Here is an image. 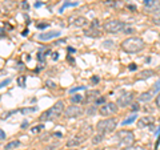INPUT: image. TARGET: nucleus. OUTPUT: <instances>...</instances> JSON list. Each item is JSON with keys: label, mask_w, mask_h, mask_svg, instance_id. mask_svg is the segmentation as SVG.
I'll use <instances>...</instances> for the list:
<instances>
[{"label": "nucleus", "mask_w": 160, "mask_h": 150, "mask_svg": "<svg viewBox=\"0 0 160 150\" xmlns=\"http://www.w3.org/2000/svg\"><path fill=\"white\" fill-rule=\"evenodd\" d=\"M153 91H149V92H144L142 93L139 96V101H142V102H148V101H151L152 97H153Z\"/></svg>", "instance_id": "nucleus-15"}, {"label": "nucleus", "mask_w": 160, "mask_h": 150, "mask_svg": "<svg viewBox=\"0 0 160 150\" xmlns=\"http://www.w3.org/2000/svg\"><path fill=\"white\" fill-rule=\"evenodd\" d=\"M42 129H44V125H38V126H35L33 129H32V132L33 133H38V132H40Z\"/></svg>", "instance_id": "nucleus-32"}, {"label": "nucleus", "mask_w": 160, "mask_h": 150, "mask_svg": "<svg viewBox=\"0 0 160 150\" xmlns=\"http://www.w3.org/2000/svg\"><path fill=\"white\" fill-rule=\"evenodd\" d=\"M0 137H2V139H6V133H4V130L0 132Z\"/></svg>", "instance_id": "nucleus-40"}, {"label": "nucleus", "mask_w": 160, "mask_h": 150, "mask_svg": "<svg viewBox=\"0 0 160 150\" xmlns=\"http://www.w3.org/2000/svg\"><path fill=\"white\" fill-rule=\"evenodd\" d=\"M83 114V108H80L79 105H71V106L66 108L64 110V117L66 118H76V117H80Z\"/></svg>", "instance_id": "nucleus-7"}, {"label": "nucleus", "mask_w": 160, "mask_h": 150, "mask_svg": "<svg viewBox=\"0 0 160 150\" xmlns=\"http://www.w3.org/2000/svg\"><path fill=\"white\" fill-rule=\"evenodd\" d=\"M116 138L119 139V146H123V148L133 146L135 136H133L132 132H129V130H120L116 134Z\"/></svg>", "instance_id": "nucleus-4"}, {"label": "nucleus", "mask_w": 160, "mask_h": 150, "mask_svg": "<svg viewBox=\"0 0 160 150\" xmlns=\"http://www.w3.org/2000/svg\"><path fill=\"white\" fill-rule=\"evenodd\" d=\"M35 110H36V108H28V109H22L20 112H22L23 114H26V113H32Z\"/></svg>", "instance_id": "nucleus-30"}, {"label": "nucleus", "mask_w": 160, "mask_h": 150, "mask_svg": "<svg viewBox=\"0 0 160 150\" xmlns=\"http://www.w3.org/2000/svg\"><path fill=\"white\" fill-rule=\"evenodd\" d=\"M122 49L126 53H138L144 48V40L142 37H128L122 43Z\"/></svg>", "instance_id": "nucleus-1"}, {"label": "nucleus", "mask_w": 160, "mask_h": 150, "mask_svg": "<svg viewBox=\"0 0 160 150\" xmlns=\"http://www.w3.org/2000/svg\"><path fill=\"white\" fill-rule=\"evenodd\" d=\"M95 104H102V105H104V104H106V98H104V97H99L98 101L95 102Z\"/></svg>", "instance_id": "nucleus-34"}, {"label": "nucleus", "mask_w": 160, "mask_h": 150, "mask_svg": "<svg viewBox=\"0 0 160 150\" xmlns=\"http://www.w3.org/2000/svg\"><path fill=\"white\" fill-rule=\"evenodd\" d=\"M95 113V106H91L88 109V114H93Z\"/></svg>", "instance_id": "nucleus-39"}, {"label": "nucleus", "mask_w": 160, "mask_h": 150, "mask_svg": "<svg viewBox=\"0 0 160 150\" xmlns=\"http://www.w3.org/2000/svg\"><path fill=\"white\" fill-rule=\"evenodd\" d=\"M144 9H146L147 12H159L160 3L158 2V0H153L152 4H149V6H144Z\"/></svg>", "instance_id": "nucleus-14"}, {"label": "nucleus", "mask_w": 160, "mask_h": 150, "mask_svg": "<svg viewBox=\"0 0 160 150\" xmlns=\"http://www.w3.org/2000/svg\"><path fill=\"white\" fill-rule=\"evenodd\" d=\"M18 84H19V87H22V88L26 87V76H20L18 78Z\"/></svg>", "instance_id": "nucleus-23"}, {"label": "nucleus", "mask_w": 160, "mask_h": 150, "mask_svg": "<svg viewBox=\"0 0 160 150\" xmlns=\"http://www.w3.org/2000/svg\"><path fill=\"white\" fill-rule=\"evenodd\" d=\"M58 54H59V53H53V56H52L53 60H58Z\"/></svg>", "instance_id": "nucleus-45"}, {"label": "nucleus", "mask_w": 160, "mask_h": 150, "mask_svg": "<svg viewBox=\"0 0 160 150\" xmlns=\"http://www.w3.org/2000/svg\"><path fill=\"white\" fill-rule=\"evenodd\" d=\"M143 3H144V6H149V4L153 3V0H143Z\"/></svg>", "instance_id": "nucleus-37"}, {"label": "nucleus", "mask_w": 160, "mask_h": 150, "mask_svg": "<svg viewBox=\"0 0 160 150\" xmlns=\"http://www.w3.org/2000/svg\"><path fill=\"white\" fill-rule=\"evenodd\" d=\"M75 27H79V28H84L88 24V20L84 17V16H76V17H71L69 20Z\"/></svg>", "instance_id": "nucleus-10"}, {"label": "nucleus", "mask_w": 160, "mask_h": 150, "mask_svg": "<svg viewBox=\"0 0 160 150\" xmlns=\"http://www.w3.org/2000/svg\"><path fill=\"white\" fill-rule=\"evenodd\" d=\"M83 142H84V137L78 136V137H73V138L69 139V141L67 142V146L68 148H73V146H78V145H82Z\"/></svg>", "instance_id": "nucleus-13"}, {"label": "nucleus", "mask_w": 160, "mask_h": 150, "mask_svg": "<svg viewBox=\"0 0 160 150\" xmlns=\"http://www.w3.org/2000/svg\"><path fill=\"white\" fill-rule=\"evenodd\" d=\"M104 139V134H100V133H98V136H95L93 138H92V143H95V145H98V143H100Z\"/></svg>", "instance_id": "nucleus-20"}, {"label": "nucleus", "mask_w": 160, "mask_h": 150, "mask_svg": "<svg viewBox=\"0 0 160 150\" xmlns=\"http://www.w3.org/2000/svg\"><path fill=\"white\" fill-rule=\"evenodd\" d=\"M153 122V120L152 118H149V117H143V118H140L139 120V128H143V126H147V125H151Z\"/></svg>", "instance_id": "nucleus-17"}, {"label": "nucleus", "mask_w": 160, "mask_h": 150, "mask_svg": "<svg viewBox=\"0 0 160 150\" xmlns=\"http://www.w3.org/2000/svg\"><path fill=\"white\" fill-rule=\"evenodd\" d=\"M48 85H51V88H55V84L51 82V81H47V87H48Z\"/></svg>", "instance_id": "nucleus-42"}, {"label": "nucleus", "mask_w": 160, "mask_h": 150, "mask_svg": "<svg viewBox=\"0 0 160 150\" xmlns=\"http://www.w3.org/2000/svg\"><path fill=\"white\" fill-rule=\"evenodd\" d=\"M116 112H118V104H115V102H106L99 109V113L104 117L112 116V114H115Z\"/></svg>", "instance_id": "nucleus-6"}, {"label": "nucleus", "mask_w": 160, "mask_h": 150, "mask_svg": "<svg viewBox=\"0 0 160 150\" xmlns=\"http://www.w3.org/2000/svg\"><path fill=\"white\" fill-rule=\"evenodd\" d=\"M86 89V87H75V88H72V89H69V94H73L75 92H79V91H84Z\"/></svg>", "instance_id": "nucleus-26"}, {"label": "nucleus", "mask_w": 160, "mask_h": 150, "mask_svg": "<svg viewBox=\"0 0 160 150\" xmlns=\"http://www.w3.org/2000/svg\"><path fill=\"white\" fill-rule=\"evenodd\" d=\"M36 27H38L39 29H44V28L49 27V23H42V24H36Z\"/></svg>", "instance_id": "nucleus-31"}, {"label": "nucleus", "mask_w": 160, "mask_h": 150, "mask_svg": "<svg viewBox=\"0 0 160 150\" xmlns=\"http://www.w3.org/2000/svg\"><path fill=\"white\" fill-rule=\"evenodd\" d=\"M20 146V141H12V142H8L6 146H4V150H13Z\"/></svg>", "instance_id": "nucleus-19"}, {"label": "nucleus", "mask_w": 160, "mask_h": 150, "mask_svg": "<svg viewBox=\"0 0 160 150\" xmlns=\"http://www.w3.org/2000/svg\"><path fill=\"white\" fill-rule=\"evenodd\" d=\"M123 32H124V33H133V32H135V28H133L132 26H127V24H126V27H124Z\"/></svg>", "instance_id": "nucleus-24"}, {"label": "nucleus", "mask_w": 160, "mask_h": 150, "mask_svg": "<svg viewBox=\"0 0 160 150\" xmlns=\"http://www.w3.org/2000/svg\"><path fill=\"white\" fill-rule=\"evenodd\" d=\"M23 36H27V35H28V29H26V31H23Z\"/></svg>", "instance_id": "nucleus-44"}, {"label": "nucleus", "mask_w": 160, "mask_h": 150, "mask_svg": "<svg viewBox=\"0 0 160 150\" xmlns=\"http://www.w3.org/2000/svg\"><path fill=\"white\" fill-rule=\"evenodd\" d=\"M9 82H11V80H9V78L6 80V81H2V87H6V85H8Z\"/></svg>", "instance_id": "nucleus-38"}, {"label": "nucleus", "mask_w": 160, "mask_h": 150, "mask_svg": "<svg viewBox=\"0 0 160 150\" xmlns=\"http://www.w3.org/2000/svg\"><path fill=\"white\" fill-rule=\"evenodd\" d=\"M152 76H155V72L152 69H144V71L138 73V80H147Z\"/></svg>", "instance_id": "nucleus-12"}, {"label": "nucleus", "mask_w": 160, "mask_h": 150, "mask_svg": "<svg viewBox=\"0 0 160 150\" xmlns=\"http://www.w3.org/2000/svg\"><path fill=\"white\" fill-rule=\"evenodd\" d=\"M118 125V120L116 118H106L102 120L96 124V130L100 134H107V133H112L116 129Z\"/></svg>", "instance_id": "nucleus-3"}, {"label": "nucleus", "mask_w": 160, "mask_h": 150, "mask_svg": "<svg viewBox=\"0 0 160 150\" xmlns=\"http://www.w3.org/2000/svg\"><path fill=\"white\" fill-rule=\"evenodd\" d=\"M84 35L88 37H99L100 36V31L98 28H95V27H91L89 29H86L84 31Z\"/></svg>", "instance_id": "nucleus-16"}, {"label": "nucleus", "mask_w": 160, "mask_h": 150, "mask_svg": "<svg viewBox=\"0 0 160 150\" xmlns=\"http://www.w3.org/2000/svg\"><path fill=\"white\" fill-rule=\"evenodd\" d=\"M133 97H135V94L132 92H123L120 96L118 97V106H128L129 104H131L133 101Z\"/></svg>", "instance_id": "nucleus-8"}, {"label": "nucleus", "mask_w": 160, "mask_h": 150, "mask_svg": "<svg viewBox=\"0 0 160 150\" xmlns=\"http://www.w3.org/2000/svg\"><path fill=\"white\" fill-rule=\"evenodd\" d=\"M136 118H138V117H136V114H133V116H129L127 120H124V121L122 122V125H129V124H132Z\"/></svg>", "instance_id": "nucleus-22"}, {"label": "nucleus", "mask_w": 160, "mask_h": 150, "mask_svg": "<svg viewBox=\"0 0 160 150\" xmlns=\"http://www.w3.org/2000/svg\"><path fill=\"white\" fill-rule=\"evenodd\" d=\"M155 102H156V106H158V108H160V93L156 96V100H155Z\"/></svg>", "instance_id": "nucleus-36"}, {"label": "nucleus", "mask_w": 160, "mask_h": 150, "mask_svg": "<svg viewBox=\"0 0 160 150\" xmlns=\"http://www.w3.org/2000/svg\"><path fill=\"white\" fill-rule=\"evenodd\" d=\"M64 110H66V108H64V102L63 101H58L53 106H51L48 110H46L42 116H40V121H43V122L44 121H55V120L59 118L64 113Z\"/></svg>", "instance_id": "nucleus-2"}, {"label": "nucleus", "mask_w": 160, "mask_h": 150, "mask_svg": "<svg viewBox=\"0 0 160 150\" xmlns=\"http://www.w3.org/2000/svg\"><path fill=\"white\" fill-rule=\"evenodd\" d=\"M87 98L84 100L87 104H89V102H96L98 101V98L100 97V92L99 91H91V92H88V94L86 96Z\"/></svg>", "instance_id": "nucleus-11"}, {"label": "nucleus", "mask_w": 160, "mask_h": 150, "mask_svg": "<svg viewBox=\"0 0 160 150\" xmlns=\"http://www.w3.org/2000/svg\"><path fill=\"white\" fill-rule=\"evenodd\" d=\"M152 23L155 24V26H160V11L156 12L152 16Z\"/></svg>", "instance_id": "nucleus-21"}, {"label": "nucleus", "mask_w": 160, "mask_h": 150, "mask_svg": "<svg viewBox=\"0 0 160 150\" xmlns=\"http://www.w3.org/2000/svg\"><path fill=\"white\" fill-rule=\"evenodd\" d=\"M139 109H140V106H139L138 102H133V104L131 105V112H132V113H133V112H138Z\"/></svg>", "instance_id": "nucleus-28"}, {"label": "nucleus", "mask_w": 160, "mask_h": 150, "mask_svg": "<svg viewBox=\"0 0 160 150\" xmlns=\"http://www.w3.org/2000/svg\"><path fill=\"white\" fill-rule=\"evenodd\" d=\"M35 7H36V8L42 7V2H36V3H35Z\"/></svg>", "instance_id": "nucleus-41"}, {"label": "nucleus", "mask_w": 160, "mask_h": 150, "mask_svg": "<svg viewBox=\"0 0 160 150\" xmlns=\"http://www.w3.org/2000/svg\"><path fill=\"white\" fill-rule=\"evenodd\" d=\"M123 150H146L142 146H129V148H124Z\"/></svg>", "instance_id": "nucleus-29"}, {"label": "nucleus", "mask_w": 160, "mask_h": 150, "mask_svg": "<svg viewBox=\"0 0 160 150\" xmlns=\"http://www.w3.org/2000/svg\"><path fill=\"white\" fill-rule=\"evenodd\" d=\"M68 150H76V149H71V148H69V149H68Z\"/></svg>", "instance_id": "nucleus-46"}, {"label": "nucleus", "mask_w": 160, "mask_h": 150, "mask_svg": "<svg viewBox=\"0 0 160 150\" xmlns=\"http://www.w3.org/2000/svg\"><path fill=\"white\" fill-rule=\"evenodd\" d=\"M152 91H153V93H158V92L160 91V80H158L156 84L153 85V89H152Z\"/></svg>", "instance_id": "nucleus-27"}, {"label": "nucleus", "mask_w": 160, "mask_h": 150, "mask_svg": "<svg viewBox=\"0 0 160 150\" xmlns=\"http://www.w3.org/2000/svg\"><path fill=\"white\" fill-rule=\"evenodd\" d=\"M22 8H23V9H28V8H29L28 2H26V0H23V2H22Z\"/></svg>", "instance_id": "nucleus-33"}, {"label": "nucleus", "mask_w": 160, "mask_h": 150, "mask_svg": "<svg viewBox=\"0 0 160 150\" xmlns=\"http://www.w3.org/2000/svg\"><path fill=\"white\" fill-rule=\"evenodd\" d=\"M60 36V32L59 31H49V32H44V33H40L38 39L42 40V41H48V40H52L55 37H59Z\"/></svg>", "instance_id": "nucleus-9"}, {"label": "nucleus", "mask_w": 160, "mask_h": 150, "mask_svg": "<svg viewBox=\"0 0 160 150\" xmlns=\"http://www.w3.org/2000/svg\"><path fill=\"white\" fill-rule=\"evenodd\" d=\"M124 27H126V24H124L123 21H120V20H109V21L104 23V31H106L107 33H119L122 32Z\"/></svg>", "instance_id": "nucleus-5"}, {"label": "nucleus", "mask_w": 160, "mask_h": 150, "mask_svg": "<svg viewBox=\"0 0 160 150\" xmlns=\"http://www.w3.org/2000/svg\"><path fill=\"white\" fill-rule=\"evenodd\" d=\"M84 100H86V98H84V96H82V94H73V96L71 97V102L76 105V104L83 102Z\"/></svg>", "instance_id": "nucleus-18"}, {"label": "nucleus", "mask_w": 160, "mask_h": 150, "mask_svg": "<svg viewBox=\"0 0 160 150\" xmlns=\"http://www.w3.org/2000/svg\"><path fill=\"white\" fill-rule=\"evenodd\" d=\"M136 68H138L136 64H129V67H128L129 71H136Z\"/></svg>", "instance_id": "nucleus-35"}, {"label": "nucleus", "mask_w": 160, "mask_h": 150, "mask_svg": "<svg viewBox=\"0 0 160 150\" xmlns=\"http://www.w3.org/2000/svg\"><path fill=\"white\" fill-rule=\"evenodd\" d=\"M78 4H79V3H76V2H73V3H66L62 8H60V12H63V11H64V8H67V7H76Z\"/></svg>", "instance_id": "nucleus-25"}, {"label": "nucleus", "mask_w": 160, "mask_h": 150, "mask_svg": "<svg viewBox=\"0 0 160 150\" xmlns=\"http://www.w3.org/2000/svg\"><path fill=\"white\" fill-rule=\"evenodd\" d=\"M92 81H93L95 84H96V82H99V77H93V78H92Z\"/></svg>", "instance_id": "nucleus-43"}]
</instances>
